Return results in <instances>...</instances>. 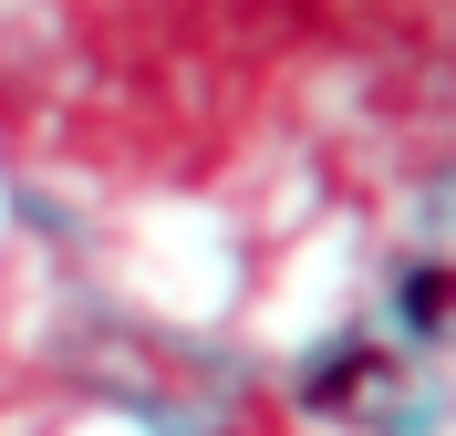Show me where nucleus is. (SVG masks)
<instances>
[{
    "label": "nucleus",
    "mask_w": 456,
    "mask_h": 436,
    "mask_svg": "<svg viewBox=\"0 0 456 436\" xmlns=\"http://www.w3.org/2000/svg\"><path fill=\"white\" fill-rule=\"evenodd\" d=\"M363 384H373V343H332L312 374H301V406H322V415H332V406H353Z\"/></svg>",
    "instance_id": "nucleus-1"
},
{
    "label": "nucleus",
    "mask_w": 456,
    "mask_h": 436,
    "mask_svg": "<svg viewBox=\"0 0 456 436\" xmlns=\"http://www.w3.org/2000/svg\"><path fill=\"white\" fill-rule=\"evenodd\" d=\"M446 312H456V270H446V260H426L415 281H404V322H426V333H436Z\"/></svg>",
    "instance_id": "nucleus-2"
}]
</instances>
